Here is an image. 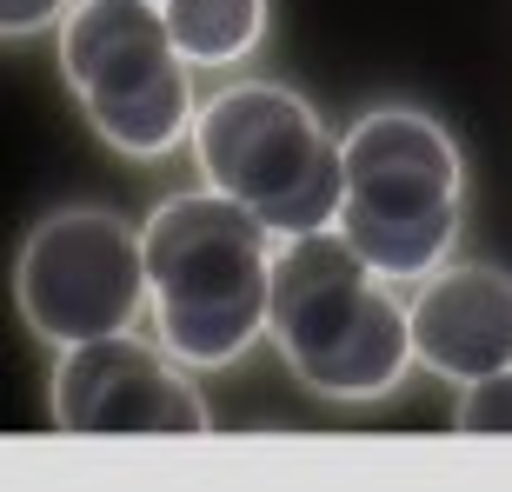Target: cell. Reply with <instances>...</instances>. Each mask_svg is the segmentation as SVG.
I'll use <instances>...</instances> for the list:
<instances>
[{"label":"cell","mask_w":512,"mask_h":492,"mask_svg":"<svg viewBox=\"0 0 512 492\" xmlns=\"http://www.w3.org/2000/svg\"><path fill=\"white\" fill-rule=\"evenodd\" d=\"M140 233H147L153 340L200 373L247 360L273 326L280 233L220 187L160 200Z\"/></svg>","instance_id":"6da1fadb"},{"label":"cell","mask_w":512,"mask_h":492,"mask_svg":"<svg viewBox=\"0 0 512 492\" xmlns=\"http://www.w3.org/2000/svg\"><path fill=\"white\" fill-rule=\"evenodd\" d=\"M286 373L320 399H386L406 386L413 346V306L393 300V286L340 227L293 233L273 253V326Z\"/></svg>","instance_id":"7a4b0ae2"},{"label":"cell","mask_w":512,"mask_h":492,"mask_svg":"<svg viewBox=\"0 0 512 492\" xmlns=\"http://www.w3.org/2000/svg\"><path fill=\"white\" fill-rule=\"evenodd\" d=\"M340 233L386 280H426L446 266L466 207L453 133L419 107H373L346 127Z\"/></svg>","instance_id":"3957f363"},{"label":"cell","mask_w":512,"mask_h":492,"mask_svg":"<svg viewBox=\"0 0 512 492\" xmlns=\"http://www.w3.org/2000/svg\"><path fill=\"white\" fill-rule=\"evenodd\" d=\"M193 160L207 187L253 207L280 240L340 227L346 147L293 87H273V80L220 87L193 120Z\"/></svg>","instance_id":"277c9868"},{"label":"cell","mask_w":512,"mask_h":492,"mask_svg":"<svg viewBox=\"0 0 512 492\" xmlns=\"http://www.w3.org/2000/svg\"><path fill=\"white\" fill-rule=\"evenodd\" d=\"M60 74L114 153L160 160L193 140V60L173 47L160 0H74L60 20Z\"/></svg>","instance_id":"5b68a950"},{"label":"cell","mask_w":512,"mask_h":492,"mask_svg":"<svg viewBox=\"0 0 512 492\" xmlns=\"http://www.w3.org/2000/svg\"><path fill=\"white\" fill-rule=\"evenodd\" d=\"M14 300L27 333L47 346H80L127 333L147 293V233L120 213L67 207L47 213L14 260Z\"/></svg>","instance_id":"8992f818"},{"label":"cell","mask_w":512,"mask_h":492,"mask_svg":"<svg viewBox=\"0 0 512 492\" xmlns=\"http://www.w3.org/2000/svg\"><path fill=\"white\" fill-rule=\"evenodd\" d=\"M180 366L187 360H173L160 340H140L133 326L107 333V340L60 346V366H54L60 433H80V439H107V433L193 439V433H207L213 413Z\"/></svg>","instance_id":"52a82bcc"},{"label":"cell","mask_w":512,"mask_h":492,"mask_svg":"<svg viewBox=\"0 0 512 492\" xmlns=\"http://www.w3.org/2000/svg\"><path fill=\"white\" fill-rule=\"evenodd\" d=\"M413 346L419 366L453 386H473L512 366V273L499 266H439L419 280L413 300Z\"/></svg>","instance_id":"ba28073f"},{"label":"cell","mask_w":512,"mask_h":492,"mask_svg":"<svg viewBox=\"0 0 512 492\" xmlns=\"http://www.w3.org/2000/svg\"><path fill=\"white\" fill-rule=\"evenodd\" d=\"M160 14L193 67H233L266 34V0H160Z\"/></svg>","instance_id":"9c48e42d"},{"label":"cell","mask_w":512,"mask_h":492,"mask_svg":"<svg viewBox=\"0 0 512 492\" xmlns=\"http://www.w3.org/2000/svg\"><path fill=\"white\" fill-rule=\"evenodd\" d=\"M453 419H459V433H512V366L473 379Z\"/></svg>","instance_id":"30bf717a"},{"label":"cell","mask_w":512,"mask_h":492,"mask_svg":"<svg viewBox=\"0 0 512 492\" xmlns=\"http://www.w3.org/2000/svg\"><path fill=\"white\" fill-rule=\"evenodd\" d=\"M67 7L74 0H0V27L20 40V34H40L47 20H67Z\"/></svg>","instance_id":"8fae6325"}]
</instances>
